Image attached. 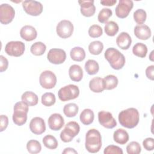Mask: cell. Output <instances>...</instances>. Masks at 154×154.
I'll return each instance as SVG.
<instances>
[{
	"mask_svg": "<svg viewBox=\"0 0 154 154\" xmlns=\"http://www.w3.org/2000/svg\"><path fill=\"white\" fill-rule=\"evenodd\" d=\"M26 149L28 152L32 154L39 153L42 150V146L39 141L35 140H31L26 144Z\"/></svg>",
	"mask_w": 154,
	"mask_h": 154,
	"instance_id": "1f68e13d",
	"label": "cell"
},
{
	"mask_svg": "<svg viewBox=\"0 0 154 154\" xmlns=\"http://www.w3.org/2000/svg\"><path fill=\"white\" fill-rule=\"evenodd\" d=\"M85 70L90 75H95L99 70V64L94 60H88L85 64Z\"/></svg>",
	"mask_w": 154,
	"mask_h": 154,
	"instance_id": "f1b7e54d",
	"label": "cell"
},
{
	"mask_svg": "<svg viewBox=\"0 0 154 154\" xmlns=\"http://www.w3.org/2000/svg\"><path fill=\"white\" fill-rule=\"evenodd\" d=\"M22 7L28 14L33 16L40 15L43 11V5L36 1H24L22 2Z\"/></svg>",
	"mask_w": 154,
	"mask_h": 154,
	"instance_id": "9c48e42d",
	"label": "cell"
},
{
	"mask_svg": "<svg viewBox=\"0 0 154 154\" xmlns=\"http://www.w3.org/2000/svg\"><path fill=\"white\" fill-rule=\"evenodd\" d=\"M134 34L135 36L143 40L149 39L151 37L150 28L146 25H138L134 28Z\"/></svg>",
	"mask_w": 154,
	"mask_h": 154,
	"instance_id": "d6986e66",
	"label": "cell"
},
{
	"mask_svg": "<svg viewBox=\"0 0 154 154\" xmlns=\"http://www.w3.org/2000/svg\"><path fill=\"white\" fill-rule=\"evenodd\" d=\"M56 101L55 94L51 92H47L42 96V103L46 106H51L53 105Z\"/></svg>",
	"mask_w": 154,
	"mask_h": 154,
	"instance_id": "d590c367",
	"label": "cell"
},
{
	"mask_svg": "<svg viewBox=\"0 0 154 154\" xmlns=\"http://www.w3.org/2000/svg\"><path fill=\"white\" fill-rule=\"evenodd\" d=\"M80 131L79 124L74 121L68 122L60 133V138L64 143L70 142Z\"/></svg>",
	"mask_w": 154,
	"mask_h": 154,
	"instance_id": "5b68a950",
	"label": "cell"
},
{
	"mask_svg": "<svg viewBox=\"0 0 154 154\" xmlns=\"http://www.w3.org/2000/svg\"><path fill=\"white\" fill-rule=\"evenodd\" d=\"M81 7V13L85 17H91L93 16L96 11V7L94 5V1H78Z\"/></svg>",
	"mask_w": 154,
	"mask_h": 154,
	"instance_id": "e0dca14e",
	"label": "cell"
},
{
	"mask_svg": "<svg viewBox=\"0 0 154 154\" xmlns=\"http://www.w3.org/2000/svg\"><path fill=\"white\" fill-rule=\"evenodd\" d=\"M13 121L17 126L23 125L27 120L28 105L23 102H16L13 108Z\"/></svg>",
	"mask_w": 154,
	"mask_h": 154,
	"instance_id": "277c9868",
	"label": "cell"
},
{
	"mask_svg": "<svg viewBox=\"0 0 154 154\" xmlns=\"http://www.w3.org/2000/svg\"><path fill=\"white\" fill-rule=\"evenodd\" d=\"M48 61L54 64H60L66 59V52L61 49L53 48L49 50L47 54Z\"/></svg>",
	"mask_w": 154,
	"mask_h": 154,
	"instance_id": "4fadbf2b",
	"label": "cell"
},
{
	"mask_svg": "<svg viewBox=\"0 0 154 154\" xmlns=\"http://www.w3.org/2000/svg\"><path fill=\"white\" fill-rule=\"evenodd\" d=\"M94 115L93 111L90 109H84L81 113L79 119L80 121L84 125L91 124L94 120Z\"/></svg>",
	"mask_w": 154,
	"mask_h": 154,
	"instance_id": "d4e9b609",
	"label": "cell"
},
{
	"mask_svg": "<svg viewBox=\"0 0 154 154\" xmlns=\"http://www.w3.org/2000/svg\"><path fill=\"white\" fill-rule=\"evenodd\" d=\"M103 45L100 41H94L90 43L88 46L89 52L94 55H99L103 51Z\"/></svg>",
	"mask_w": 154,
	"mask_h": 154,
	"instance_id": "e575fe53",
	"label": "cell"
},
{
	"mask_svg": "<svg viewBox=\"0 0 154 154\" xmlns=\"http://www.w3.org/2000/svg\"><path fill=\"white\" fill-rule=\"evenodd\" d=\"M112 12L111 9L108 8H103L99 11L98 14V21L102 23H106L108 20L109 18L112 16Z\"/></svg>",
	"mask_w": 154,
	"mask_h": 154,
	"instance_id": "8d00e7d4",
	"label": "cell"
},
{
	"mask_svg": "<svg viewBox=\"0 0 154 154\" xmlns=\"http://www.w3.org/2000/svg\"><path fill=\"white\" fill-rule=\"evenodd\" d=\"M20 35L23 40L30 42L36 38L37 32L35 28L31 25L23 26L20 31Z\"/></svg>",
	"mask_w": 154,
	"mask_h": 154,
	"instance_id": "ac0fdd59",
	"label": "cell"
},
{
	"mask_svg": "<svg viewBox=\"0 0 154 154\" xmlns=\"http://www.w3.org/2000/svg\"><path fill=\"white\" fill-rule=\"evenodd\" d=\"M22 101L30 106H35L38 103V98L37 94L32 91H25L21 96Z\"/></svg>",
	"mask_w": 154,
	"mask_h": 154,
	"instance_id": "cb8c5ba5",
	"label": "cell"
},
{
	"mask_svg": "<svg viewBox=\"0 0 154 154\" xmlns=\"http://www.w3.org/2000/svg\"><path fill=\"white\" fill-rule=\"evenodd\" d=\"M25 49V44L20 41H11L8 42L5 47V53L16 57L22 55Z\"/></svg>",
	"mask_w": 154,
	"mask_h": 154,
	"instance_id": "52a82bcc",
	"label": "cell"
},
{
	"mask_svg": "<svg viewBox=\"0 0 154 154\" xmlns=\"http://www.w3.org/2000/svg\"><path fill=\"white\" fill-rule=\"evenodd\" d=\"M144 148L148 151H152L154 149V140L153 138H147L143 141Z\"/></svg>",
	"mask_w": 154,
	"mask_h": 154,
	"instance_id": "b9f144b4",
	"label": "cell"
},
{
	"mask_svg": "<svg viewBox=\"0 0 154 154\" xmlns=\"http://www.w3.org/2000/svg\"><path fill=\"white\" fill-rule=\"evenodd\" d=\"M15 16V11L13 7L8 4L0 5V22L2 24L7 25L12 22Z\"/></svg>",
	"mask_w": 154,
	"mask_h": 154,
	"instance_id": "8fae6325",
	"label": "cell"
},
{
	"mask_svg": "<svg viewBox=\"0 0 154 154\" xmlns=\"http://www.w3.org/2000/svg\"><path fill=\"white\" fill-rule=\"evenodd\" d=\"M29 129L35 135L43 134L46 131V125L44 120L39 117H34L29 123Z\"/></svg>",
	"mask_w": 154,
	"mask_h": 154,
	"instance_id": "9a60e30c",
	"label": "cell"
},
{
	"mask_svg": "<svg viewBox=\"0 0 154 154\" xmlns=\"http://www.w3.org/2000/svg\"><path fill=\"white\" fill-rule=\"evenodd\" d=\"M103 83L105 89L106 90H112L115 88L118 84L117 78L113 75H108L106 76L103 79Z\"/></svg>",
	"mask_w": 154,
	"mask_h": 154,
	"instance_id": "4316f807",
	"label": "cell"
},
{
	"mask_svg": "<svg viewBox=\"0 0 154 154\" xmlns=\"http://www.w3.org/2000/svg\"><path fill=\"white\" fill-rule=\"evenodd\" d=\"M63 153H78V152L73 148L67 147L64 149V150L62 152Z\"/></svg>",
	"mask_w": 154,
	"mask_h": 154,
	"instance_id": "7dc6e473",
	"label": "cell"
},
{
	"mask_svg": "<svg viewBox=\"0 0 154 154\" xmlns=\"http://www.w3.org/2000/svg\"><path fill=\"white\" fill-rule=\"evenodd\" d=\"M118 119L122 126L132 129L138 125L140 120V114L136 108H129L120 112Z\"/></svg>",
	"mask_w": 154,
	"mask_h": 154,
	"instance_id": "6da1fadb",
	"label": "cell"
},
{
	"mask_svg": "<svg viewBox=\"0 0 154 154\" xmlns=\"http://www.w3.org/2000/svg\"><path fill=\"white\" fill-rule=\"evenodd\" d=\"M133 54L140 58H144L147 53L146 45L142 43H137L132 48Z\"/></svg>",
	"mask_w": 154,
	"mask_h": 154,
	"instance_id": "83f0119b",
	"label": "cell"
},
{
	"mask_svg": "<svg viewBox=\"0 0 154 154\" xmlns=\"http://www.w3.org/2000/svg\"><path fill=\"white\" fill-rule=\"evenodd\" d=\"M104 56L111 67L115 70H120L125 66V57L124 55L116 48H108L105 52Z\"/></svg>",
	"mask_w": 154,
	"mask_h": 154,
	"instance_id": "3957f363",
	"label": "cell"
},
{
	"mask_svg": "<svg viewBox=\"0 0 154 154\" xmlns=\"http://www.w3.org/2000/svg\"><path fill=\"white\" fill-rule=\"evenodd\" d=\"M98 120L102 126L107 129H112L117 125V122L112 114L108 111H101L99 112Z\"/></svg>",
	"mask_w": 154,
	"mask_h": 154,
	"instance_id": "5bb4252c",
	"label": "cell"
},
{
	"mask_svg": "<svg viewBox=\"0 0 154 154\" xmlns=\"http://www.w3.org/2000/svg\"><path fill=\"white\" fill-rule=\"evenodd\" d=\"M90 89L94 93H101L105 90L103 80L100 77H94L89 82Z\"/></svg>",
	"mask_w": 154,
	"mask_h": 154,
	"instance_id": "603a6c76",
	"label": "cell"
},
{
	"mask_svg": "<svg viewBox=\"0 0 154 154\" xmlns=\"http://www.w3.org/2000/svg\"><path fill=\"white\" fill-rule=\"evenodd\" d=\"M147 17V14L144 10L143 9H137L134 13V19L137 24L142 25L143 24Z\"/></svg>",
	"mask_w": 154,
	"mask_h": 154,
	"instance_id": "74e56055",
	"label": "cell"
},
{
	"mask_svg": "<svg viewBox=\"0 0 154 154\" xmlns=\"http://www.w3.org/2000/svg\"><path fill=\"white\" fill-rule=\"evenodd\" d=\"M79 90L78 86L73 84H69L61 87L58 92V98L63 102L75 99L78 97Z\"/></svg>",
	"mask_w": 154,
	"mask_h": 154,
	"instance_id": "8992f818",
	"label": "cell"
},
{
	"mask_svg": "<svg viewBox=\"0 0 154 154\" xmlns=\"http://www.w3.org/2000/svg\"><path fill=\"white\" fill-rule=\"evenodd\" d=\"M73 25L68 20H61L57 25L56 31L58 35L63 38L70 37L73 32Z\"/></svg>",
	"mask_w": 154,
	"mask_h": 154,
	"instance_id": "30bf717a",
	"label": "cell"
},
{
	"mask_svg": "<svg viewBox=\"0 0 154 154\" xmlns=\"http://www.w3.org/2000/svg\"><path fill=\"white\" fill-rule=\"evenodd\" d=\"M153 73H154V66L151 65L149 67H147L146 69V76L147 77L148 79L153 81L154 79V76H153Z\"/></svg>",
	"mask_w": 154,
	"mask_h": 154,
	"instance_id": "f6af8a7d",
	"label": "cell"
},
{
	"mask_svg": "<svg viewBox=\"0 0 154 154\" xmlns=\"http://www.w3.org/2000/svg\"><path fill=\"white\" fill-rule=\"evenodd\" d=\"M85 146L87 150L92 153L98 152L102 147V137L96 129L88 130L85 135Z\"/></svg>",
	"mask_w": 154,
	"mask_h": 154,
	"instance_id": "7a4b0ae2",
	"label": "cell"
},
{
	"mask_svg": "<svg viewBox=\"0 0 154 154\" xmlns=\"http://www.w3.org/2000/svg\"><path fill=\"white\" fill-rule=\"evenodd\" d=\"M39 82L40 85L46 89L54 88L57 83V77L50 70H45L40 75Z\"/></svg>",
	"mask_w": 154,
	"mask_h": 154,
	"instance_id": "ba28073f",
	"label": "cell"
},
{
	"mask_svg": "<svg viewBox=\"0 0 154 154\" xmlns=\"http://www.w3.org/2000/svg\"><path fill=\"white\" fill-rule=\"evenodd\" d=\"M119 28L117 23L114 21H109L106 23L104 30L109 36H114L119 31Z\"/></svg>",
	"mask_w": 154,
	"mask_h": 154,
	"instance_id": "d6a6232c",
	"label": "cell"
},
{
	"mask_svg": "<svg viewBox=\"0 0 154 154\" xmlns=\"http://www.w3.org/2000/svg\"><path fill=\"white\" fill-rule=\"evenodd\" d=\"M70 55L73 60L75 61H82L85 58V52L83 48L76 46L71 49Z\"/></svg>",
	"mask_w": 154,
	"mask_h": 154,
	"instance_id": "484cf974",
	"label": "cell"
},
{
	"mask_svg": "<svg viewBox=\"0 0 154 154\" xmlns=\"http://www.w3.org/2000/svg\"><path fill=\"white\" fill-rule=\"evenodd\" d=\"M8 61L3 55H0V72H3L8 68Z\"/></svg>",
	"mask_w": 154,
	"mask_h": 154,
	"instance_id": "ee69618b",
	"label": "cell"
},
{
	"mask_svg": "<svg viewBox=\"0 0 154 154\" xmlns=\"http://www.w3.org/2000/svg\"><path fill=\"white\" fill-rule=\"evenodd\" d=\"M133 6L134 3L131 0H120L115 10L116 16L121 19L126 17L133 8Z\"/></svg>",
	"mask_w": 154,
	"mask_h": 154,
	"instance_id": "7c38bea8",
	"label": "cell"
},
{
	"mask_svg": "<svg viewBox=\"0 0 154 154\" xmlns=\"http://www.w3.org/2000/svg\"><path fill=\"white\" fill-rule=\"evenodd\" d=\"M104 154H123L122 149L119 146L114 145H109L105 148Z\"/></svg>",
	"mask_w": 154,
	"mask_h": 154,
	"instance_id": "60d3db41",
	"label": "cell"
},
{
	"mask_svg": "<svg viewBox=\"0 0 154 154\" xmlns=\"http://www.w3.org/2000/svg\"><path fill=\"white\" fill-rule=\"evenodd\" d=\"M49 128L53 131H59L64 125L63 116L58 113H54L50 116L48 120Z\"/></svg>",
	"mask_w": 154,
	"mask_h": 154,
	"instance_id": "2e32d148",
	"label": "cell"
},
{
	"mask_svg": "<svg viewBox=\"0 0 154 154\" xmlns=\"http://www.w3.org/2000/svg\"><path fill=\"white\" fill-rule=\"evenodd\" d=\"M132 39L128 32H122L116 38L117 46L123 50L128 49L131 45Z\"/></svg>",
	"mask_w": 154,
	"mask_h": 154,
	"instance_id": "ffe728a7",
	"label": "cell"
},
{
	"mask_svg": "<svg viewBox=\"0 0 154 154\" xmlns=\"http://www.w3.org/2000/svg\"><path fill=\"white\" fill-rule=\"evenodd\" d=\"M8 125V119L5 115H1L0 116V131H4Z\"/></svg>",
	"mask_w": 154,
	"mask_h": 154,
	"instance_id": "7bdbcfd3",
	"label": "cell"
},
{
	"mask_svg": "<svg viewBox=\"0 0 154 154\" xmlns=\"http://www.w3.org/2000/svg\"><path fill=\"white\" fill-rule=\"evenodd\" d=\"M141 151V146L137 141H131L126 146V152L128 154H138Z\"/></svg>",
	"mask_w": 154,
	"mask_h": 154,
	"instance_id": "f35d334b",
	"label": "cell"
},
{
	"mask_svg": "<svg viewBox=\"0 0 154 154\" xmlns=\"http://www.w3.org/2000/svg\"><path fill=\"white\" fill-rule=\"evenodd\" d=\"M69 75L70 78L72 81L79 82L83 77V71L79 65L73 64L69 68Z\"/></svg>",
	"mask_w": 154,
	"mask_h": 154,
	"instance_id": "44dd1931",
	"label": "cell"
},
{
	"mask_svg": "<svg viewBox=\"0 0 154 154\" xmlns=\"http://www.w3.org/2000/svg\"><path fill=\"white\" fill-rule=\"evenodd\" d=\"M113 138L115 142L118 144L123 145L129 140V134L126 131L123 129H117L113 134Z\"/></svg>",
	"mask_w": 154,
	"mask_h": 154,
	"instance_id": "7402d4cb",
	"label": "cell"
},
{
	"mask_svg": "<svg viewBox=\"0 0 154 154\" xmlns=\"http://www.w3.org/2000/svg\"><path fill=\"white\" fill-rule=\"evenodd\" d=\"M102 34V28L98 25H93L88 29V34L92 38L99 37Z\"/></svg>",
	"mask_w": 154,
	"mask_h": 154,
	"instance_id": "ab89813d",
	"label": "cell"
},
{
	"mask_svg": "<svg viewBox=\"0 0 154 154\" xmlns=\"http://www.w3.org/2000/svg\"><path fill=\"white\" fill-rule=\"evenodd\" d=\"M100 4L105 6H112L114 5L116 2V0H103L100 1Z\"/></svg>",
	"mask_w": 154,
	"mask_h": 154,
	"instance_id": "bcb514c9",
	"label": "cell"
},
{
	"mask_svg": "<svg viewBox=\"0 0 154 154\" xmlns=\"http://www.w3.org/2000/svg\"><path fill=\"white\" fill-rule=\"evenodd\" d=\"M44 146L49 149H55L58 147V141L55 137L51 135H47L43 138Z\"/></svg>",
	"mask_w": 154,
	"mask_h": 154,
	"instance_id": "836d02e7",
	"label": "cell"
},
{
	"mask_svg": "<svg viewBox=\"0 0 154 154\" xmlns=\"http://www.w3.org/2000/svg\"><path fill=\"white\" fill-rule=\"evenodd\" d=\"M153 51H152V52H151V53H150V56H149V59L152 61H153Z\"/></svg>",
	"mask_w": 154,
	"mask_h": 154,
	"instance_id": "c3c4849f",
	"label": "cell"
},
{
	"mask_svg": "<svg viewBox=\"0 0 154 154\" xmlns=\"http://www.w3.org/2000/svg\"><path fill=\"white\" fill-rule=\"evenodd\" d=\"M46 49V46L43 43L41 42H37L32 45L30 48V51L35 56H40L45 52Z\"/></svg>",
	"mask_w": 154,
	"mask_h": 154,
	"instance_id": "4dcf8cb0",
	"label": "cell"
},
{
	"mask_svg": "<svg viewBox=\"0 0 154 154\" xmlns=\"http://www.w3.org/2000/svg\"><path fill=\"white\" fill-rule=\"evenodd\" d=\"M78 106L75 103H67L63 108V112L68 117H75L78 114Z\"/></svg>",
	"mask_w": 154,
	"mask_h": 154,
	"instance_id": "f546056e",
	"label": "cell"
}]
</instances>
